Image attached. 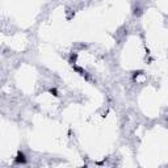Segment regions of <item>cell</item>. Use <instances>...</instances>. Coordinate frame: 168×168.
<instances>
[{"label": "cell", "mask_w": 168, "mask_h": 168, "mask_svg": "<svg viewBox=\"0 0 168 168\" xmlns=\"http://www.w3.org/2000/svg\"><path fill=\"white\" fill-rule=\"evenodd\" d=\"M16 162H17V163H25V156H24V154L18 153L17 159H16Z\"/></svg>", "instance_id": "cell-1"}]
</instances>
